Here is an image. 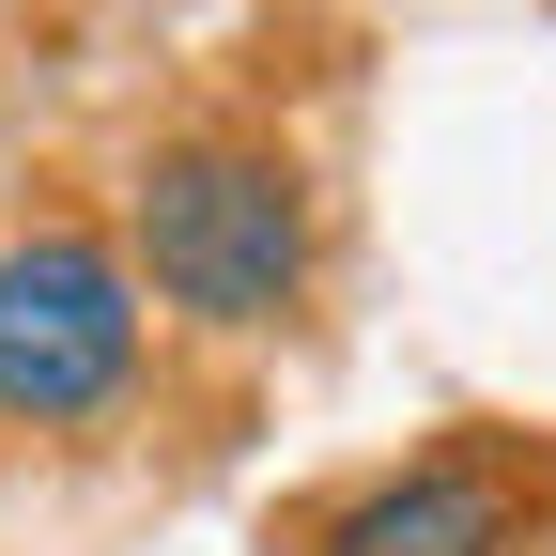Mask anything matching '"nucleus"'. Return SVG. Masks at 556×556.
<instances>
[{"mask_svg": "<svg viewBox=\"0 0 556 556\" xmlns=\"http://www.w3.org/2000/svg\"><path fill=\"white\" fill-rule=\"evenodd\" d=\"M124 263H139V294L186 309L201 340H263V325H294L309 309V170L278 155V139H155L124 186Z\"/></svg>", "mask_w": 556, "mask_h": 556, "instance_id": "1", "label": "nucleus"}, {"mask_svg": "<svg viewBox=\"0 0 556 556\" xmlns=\"http://www.w3.org/2000/svg\"><path fill=\"white\" fill-rule=\"evenodd\" d=\"M139 263L109 232H16L0 248V417L16 433H78L139 387Z\"/></svg>", "mask_w": 556, "mask_h": 556, "instance_id": "2", "label": "nucleus"}, {"mask_svg": "<svg viewBox=\"0 0 556 556\" xmlns=\"http://www.w3.org/2000/svg\"><path fill=\"white\" fill-rule=\"evenodd\" d=\"M309 556H526V495L479 448H417V464L356 479V495L309 526Z\"/></svg>", "mask_w": 556, "mask_h": 556, "instance_id": "3", "label": "nucleus"}]
</instances>
